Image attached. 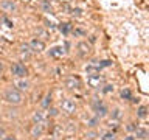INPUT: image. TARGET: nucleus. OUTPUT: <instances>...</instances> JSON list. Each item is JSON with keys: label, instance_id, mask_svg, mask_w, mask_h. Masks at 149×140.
<instances>
[{"label": "nucleus", "instance_id": "obj_1", "mask_svg": "<svg viewBox=\"0 0 149 140\" xmlns=\"http://www.w3.org/2000/svg\"><path fill=\"white\" fill-rule=\"evenodd\" d=\"M22 100H23V97H22L20 90H17V89H9V90L5 92V101L9 103V104L17 106L22 103Z\"/></svg>", "mask_w": 149, "mask_h": 140}, {"label": "nucleus", "instance_id": "obj_2", "mask_svg": "<svg viewBox=\"0 0 149 140\" xmlns=\"http://www.w3.org/2000/svg\"><path fill=\"white\" fill-rule=\"evenodd\" d=\"M104 84V78L100 76V73H95V75H88L87 76V86L92 87V89H100L102 87Z\"/></svg>", "mask_w": 149, "mask_h": 140}, {"label": "nucleus", "instance_id": "obj_3", "mask_svg": "<svg viewBox=\"0 0 149 140\" xmlns=\"http://www.w3.org/2000/svg\"><path fill=\"white\" fill-rule=\"evenodd\" d=\"M92 107H93V111L96 112V117H98V118H102V117H106L107 112H109L107 106H106L101 100H95V101H93V104H92Z\"/></svg>", "mask_w": 149, "mask_h": 140}, {"label": "nucleus", "instance_id": "obj_4", "mask_svg": "<svg viewBox=\"0 0 149 140\" xmlns=\"http://www.w3.org/2000/svg\"><path fill=\"white\" fill-rule=\"evenodd\" d=\"M11 73L14 75V76H17V78H25L28 70H26V67L22 62H16V64L11 65Z\"/></svg>", "mask_w": 149, "mask_h": 140}, {"label": "nucleus", "instance_id": "obj_5", "mask_svg": "<svg viewBox=\"0 0 149 140\" xmlns=\"http://www.w3.org/2000/svg\"><path fill=\"white\" fill-rule=\"evenodd\" d=\"M61 107H62V111L65 114H73V112L76 111V103L73 100H70V98H67V100H64L61 103Z\"/></svg>", "mask_w": 149, "mask_h": 140}, {"label": "nucleus", "instance_id": "obj_6", "mask_svg": "<svg viewBox=\"0 0 149 140\" xmlns=\"http://www.w3.org/2000/svg\"><path fill=\"white\" fill-rule=\"evenodd\" d=\"M28 45H30L31 51H34V53H40V51L45 50V42L40 39H33Z\"/></svg>", "mask_w": 149, "mask_h": 140}, {"label": "nucleus", "instance_id": "obj_7", "mask_svg": "<svg viewBox=\"0 0 149 140\" xmlns=\"http://www.w3.org/2000/svg\"><path fill=\"white\" fill-rule=\"evenodd\" d=\"M64 55H65V50H64V47H61V45L51 47V48L48 50V56H50V58H54V59L62 58Z\"/></svg>", "mask_w": 149, "mask_h": 140}, {"label": "nucleus", "instance_id": "obj_8", "mask_svg": "<svg viewBox=\"0 0 149 140\" xmlns=\"http://www.w3.org/2000/svg\"><path fill=\"white\" fill-rule=\"evenodd\" d=\"M47 118H48V114H47L45 111H36L34 114H33V121H34V123L45 125L47 123Z\"/></svg>", "mask_w": 149, "mask_h": 140}, {"label": "nucleus", "instance_id": "obj_9", "mask_svg": "<svg viewBox=\"0 0 149 140\" xmlns=\"http://www.w3.org/2000/svg\"><path fill=\"white\" fill-rule=\"evenodd\" d=\"M64 84H65V87H67V89H70V90H76V89L81 87V81H79L78 78H74V76L67 78Z\"/></svg>", "mask_w": 149, "mask_h": 140}, {"label": "nucleus", "instance_id": "obj_10", "mask_svg": "<svg viewBox=\"0 0 149 140\" xmlns=\"http://www.w3.org/2000/svg\"><path fill=\"white\" fill-rule=\"evenodd\" d=\"M0 8H2L5 13H13L17 9V5L14 3L13 0H3V2L0 3Z\"/></svg>", "mask_w": 149, "mask_h": 140}, {"label": "nucleus", "instance_id": "obj_11", "mask_svg": "<svg viewBox=\"0 0 149 140\" xmlns=\"http://www.w3.org/2000/svg\"><path fill=\"white\" fill-rule=\"evenodd\" d=\"M14 86L17 87V90H28V89H30V83H28L25 78H19L14 81Z\"/></svg>", "mask_w": 149, "mask_h": 140}, {"label": "nucleus", "instance_id": "obj_12", "mask_svg": "<svg viewBox=\"0 0 149 140\" xmlns=\"http://www.w3.org/2000/svg\"><path fill=\"white\" fill-rule=\"evenodd\" d=\"M78 50H79V55H81V56L90 55V45H88L87 42H79V44H78Z\"/></svg>", "mask_w": 149, "mask_h": 140}, {"label": "nucleus", "instance_id": "obj_13", "mask_svg": "<svg viewBox=\"0 0 149 140\" xmlns=\"http://www.w3.org/2000/svg\"><path fill=\"white\" fill-rule=\"evenodd\" d=\"M42 132H44V125L42 123H34V126H33V129H31V135L33 137H40Z\"/></svg>", "mask_w": 149, "mask_h": 140}, {"label": "nucleus", "instance_id": "obj_14", "mask_svg": "<svg viewBox=\"0 0 149 140\" xmlns=\"http://www.w3.org/2000/svg\"><path fill=\"white\" fill-rule=\"evenodd\" d=\"M135 137L137 139H148V129H144V128H135Z\"/></svg>", "mask_w": 149, "mask_h": 140}, {"label": "nucleus", "instance_id": "obj_15", "mask_svg": "<svg viewBox=\"0 0 149 140\" xmlns=\"http://www.w3.org/2000/svg\"><path fill=\"white\" fill-rule=\"evenodd\" d=\"M100 70H101L100 65L90 64V65H87V67H86V73L87 75H95V73H100Z\"/></svg>", "mask_w": 149, "mask_h": 140}, {"label": "nucleus", "instance_id": "obj_16", "mask_svg": "<svg viewBox=\"0 0 149 140\" xmlns=\"http://www.w3.org/2000/svg\"><path fill=\"white\" fill-rule=\"evenodd\" d=\"M59 30L62 34H68V33H72L73 31V25L72 23H61L59 25Z\"/></svg>", "mask_w": 149, "mask_h": 140}, {"label": "nucleus", "instance_id": "obj_17", "mask_svg": "<svg viewBox=\"0 0 149 140\" xmlns=\"http://www.w3.org/2000/svg\"><path fill=\"white\" fill-rule=\"evenodd\" d=\"M137 115H138V118H146V115H148V107H146V106H140L138 111H137Z\"/></svg>", "mask_w": 149, "mask_h": 140}, {"label": "nucleus", "instance_id": "obj_18", "mask_svg": "<svg viewBox=\"0 0 149 140\" xmlns=\"http://www.w3.org/2000/svg\"><path fill=\"white\" fill-rule=\"evenodd\" d=\"M121 98H124V100H132V95H130L129 89H123V90H121Z\"/></svg>", "mask_w": 149, "mask_h": 140}, {"label": "nucleus", "instance_id": "obj_19", "mask_svg": "<svg viewBox=\"0 0 149 140\" xmlns=\"http://www.w3.org/2000/svg\"><path fill=\"white\" fill-rule=\"evenodd\" d=\"M42 9H44L45 13H50V14H53V8H51V5H50V3H47V2H44V3H42Z\"/></svg>", "mask_w": 149, "mask_h": 140}, {"label": "nucleus", "instance_id": "obj_20", "mask_svg": "<svg viewBox=\"0 0 149 140\" xmlns=\"http://www.w3.org/2000/svg\"><path fill=\"white\" fill-rule=\"evenodd\" d=\"M50 104H51V95L48 93V95H45L44 101H42V106H44V107H48Z\"/></svg>", "mask_w": 149, "mask_h": 140}, {"label": "nucleus", "instance_id": "obj_21", "mask_svg": "<svg viewBox=\"0 0 149 140\" xmlns=\"http://www.w3.org/2000/svg\"><path fill=\"white\" fill-rule=\"evenodd\" d=\"M102 140H115L113 132H106L104 135H102Z\"/></svg>", "mask_w": 149, "mask_h": 140}, {"label": "nucleus", "instance_id": "obj_22", "mask_svg": "<svg viewBox=\"0 0 149 140\" xmlns=\"http://www.w3.org/2000/svg\"><path fill=\"white\" fill-rule=\"evenodd\" d=\"M102 92H104V93H110V92H113V86H112V84H106L104 89H102Z\"/></svg>", "mask_w": 149, "mask_h": 140}, {"label": "nucleus", "instance_id": "obj_23", "mask_svg": "<svg viewBox=\"0 0 149 140\" xmlns=\"http://www.w3.org/2000/svg\"><path fill=\"white\" fill-rule=\"evenodd\" d=\"M121 117V114H120V109H115L113 112H112V118H115V120H118Z\"/></svg>", "mask_w": 149, "mask_h": 140}, {"label": "nucleus", "instance_id": "obj_24", "mask_svg": "<svg viewBox=\"0 0 149 140\" xmlns=\"http://www.w3.org/2000/svg\"><path fill=\"white\" fill-rule=\"evenodd\" d=\"M2 140H17V139H16V135H3Z\"/></svg>", "mask_w": 149, "mask_h": 140}, {"label": "nucleus", "instance_id": "obj_25", "mask_svg": "<svg viewBox=\"0 0 149 140\" xmlns=\"http://www.w3.org/2000/svg\"><path fill=\"white\" fill-rule=\"evenodd\" d=\"M98 120H100L98 117H96V118H92V120H88V126H95V125L98 123Z\"/></svg>", "mask_w": 149, "mask_h": 140}, {"label": "nucleus", "instance_id": "obj_26", "mask_svg": "<svg viewBox=\"0 0 149 140\" xmlns=\"http://www.w3.org/2000/svg\"><path fill=\"white\" fill-rule=\"evenodd\" d=\"M47 114H50V115H58V109H54V107H51V109L48 111V112H47Z\"/></svg>", "mask_w": 149, "mask_h": 140}, {"label": "nucleus", "instance_id": "obj_27", "mask_svg": "<svg viewBox=\"0 0 149 140\" xmlns=\"http://www.w3.org/2000/svg\"><path fill=\"white\" fill-rule=\"evenodd\" d=\"M73 33H74V34H79V36H84V34H86V31H82V30H74Z\"/></svg>", "mask_w": 149, "mask_h": 140}, {"label": "nucleus", "instance_id": "obj_28", "mask_svg": "<svg viewBox=\"0 0 149 140\" xmlns=\"http://www.w3.org/2000/svg\"><path fill=\"white\" fill-rule=\"evenodd\" d=\"M45 23H47V27H48V28H51V30L54 28V23H51V22H48V20H45Z\"/></svg>", "mask_w": 149, "mask_h": 140}, {"label": "nucleus", "instance_id": "obj_29", "mask_svg": "<svg viewBox=\"0 0 149 140\" xmlns=\"http://www.w3.org/2000/svg\"><path fill=\"white\" fill-rule=\"evenodd\" d=\"M135 128H137V126H135L134 123H130V125L127 126V129H129V131H135Z\"/></svg>", "mask_w": 149, "mask_h": 140}, {"label": "nucleus", "instance_id": "obj_30", "mask_svg": "<svg viewBox=\"0 0 149 140\" xmlns=\"http://www.w3.org/2000/svg\"><path fill=\"white\" fill-rule=\"evenodd\" d=\"M87 137H88V139H93V137H95V132H88Z\"/></svg>", "mask_w": 149, "mask_h": 140}, {"label": "nucleus", "instance_id": "obj_31", "mask_svg": "<svg viewBox=\"0 0 149 140\" xmlns=\"http://www.w3.org/2000/svg\"><path fill=\"white\" fill-rule=\"evenodd\" d=\"M124 140H135V137H134V135H127V137H126Z\"/></svg>", "mask_w": 149, "mask_h": 140}, {"label": "nucleus", "instance_id": "obj_32", "mask_svg": "<svg viewBox=\"0 0 149 140\" xmlns=\"http://www.w3.org/2000/svg\"><path fill=\"white\" fill-rule=\"evenodd\" d=\"M3 134H5V131H3L2 128H0V137H3Z\"/></svg>", "mask_w": 149, "mask_h": 140}, {"label": "nucleus", "instance_id": "obj_33", "mask_svg": "<svg viewBox=\"0 0 149 140\" xmlns=\"http://www.w3.org/2000/svg\"><path fill=\"white\" fill-rule=\"evenodd\" d=\"M2 70H3V64L0 62V73H2Z\"/></svg>", "mask_w": 149, "mask_h": 140}, {"label": "nucleus", "instance_id": "obj_34", "mask_svg": "<svg viewBox=\"0 0 149 140\" xmlns=\"http://www.w3.org/2000/svg\"><path fill=\"white\" fill-rule=\"evenodd\" d=\"M44 2H47V3H51V2H54V0H44Z\"/></svg>", "mask_w": 149, "mask_h": 140}]
</instances>
